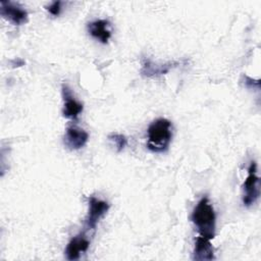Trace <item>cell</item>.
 Instances as JSON below:
<instances>
[{
    "label": "cell",
    "mask_w": 261,
    "mask_h": 261,
    "mask_svg": "<svg viewBox=\"0 0 261 261\" xmlns=\"http://www.w3.org/2000/svg\"><path fill=\"white\" fill-rule=\"evenodd\" d=\"M89 211L85 219V225L88 229H96L99 220L107 213L109 209V204L106 201L98 199L94 196L88 199Z\"/></svg>",
    "instance_id": "cell-4"
},
{
    "label": "cell",
    "mask_w": 261,
    "mask_h": 261,
    "mask_svg": "<svg viewBox=\"0 0 261 261\" xmlns=\"http://www.w3.org/2000/svg\"><path fill=\"white\" fill-rule=\"evenodd\" d=\"M61 5H62V2L61 1H53L51 2L47 7V11L53 15V16H58L60 14V11H61Z\"/></svg>",
    "instance_id": "cell-13"
},
{
    "label": "cell",
    "mask_w": 261,
    "mask_h": 261,
    "mask_svg": "<svg viewBox=\"0 0 261 261\" xmlns=\"http://www.w3.org/2000/svg\"><path fill=\"white\" fill-rule=\"evenodd\" d=\"M214 259V249L210 243V240L202 236L197 237L193 251V260L210 261Z\"/></svg>",
    "instance_id": "cell-9"
},
{
    "label": "cell",
    "mask_w": 261,
    "mask_h": 261,
    "mask_svg": "<svg viewBox=\"0 0 261 261\" xmlns=\"http://www.w3.org/2000/svg\"><path fill=\"white\" fill-rule=\"evenodd\" d=\"M87 30L89 34L99 42L106 44L111 38L109 30V21L106 19H96L88 23Z\"/></svg>",
    "instance_id": "cell-11"
},
{
    "label": "cell",
    "mask_w": 261,
    "mask_h": 261,
    "mask_svg": "<svg viewBox=\"0 0 261 261\" xmlns=\"http://www.w3.org/2000/svg\"><path fill=\"white\" fill-rule=\"evenodd\" d=\"M0 14L3 18L15 25L24 24L29 20L28 11L17 3L10 1H0Z\"/></svg>",
    "instance_id": "cell-5"
},
{
    "label": "cell",
    "mask_w": 261,
    "mask_h": 261,
    "mask_svg": "<svg viewBox=\"0 0 261 261\" xmlns=\"http://www.w3.org/2000/svg\"><path fill=\"white\" fill-rule=\"evenodd\" d=\"M108 140L111 142V144L114 146V148L117 152H121L127 144L126 137L124 135L118 134V133L109 134L108 135Z\"/></svg>",
    "instance_id": "cell-12"
},
{
    "label": "cell",
    "mask_w": 261,
    "mask_h": 261,
    "mask_svg": "<svg viewBox=\"0 0 261 261\" xmlns=\"http://www.w3.org/2000/svg\"><path fill=\"white\" fill-rule=\"evenodd\" d=\"M243 204L247 207L255 204L260 197V179L255 161H252L248 167V175L243 184Z\"/></svg>",
    "instance_id": "cell-3"
},
{
    "label": "cell",
    "mask_w": 261,
    "mask_h": 261,
    "mask_svg": "<svg viewBox=\"0 0 261 261\" xmlns=\"http://www.w3.org/2000/svg\"><path fill=\"white\" fill-rule=\"evenodd\" d=\"M62 91V97H63V109H62V115L65 118L73 119L75 120L80 113L83 111L84 106L81 102H79L74 97L70 90V88L66 84H62L61 87Z\"/></svg>",
    "instance_id": "cell-7"
},
{
    "label": "cell",
    "mask_w": 261,
    "mask_h": 261,
    "mask_svg": "<svg viewBox=\"0 0 261 261\" xmlns=\"http://www.w3.org/2000/svg\"><path fill=\"white\" fill-rule=\"evenodd\" d=\"M172 139V124L166 118L153 120L147 129V148L154 153L167 151Z\"/></svg>",
    "instance_id": "cell-2"
},
{
    "label": "cell",
    "mask_w": 261,
    "mask_h": 261,
    "mask_svg": "<svg viewBox=\"0 0 261 261\" xmlns=\"http://www.w3.org/2000/svg\"><path fill=\"white\" fill-rule=\"evenodd\" d=\"M191 220L195 224L199 236L212 240L215 237L216 215L212 204L207 197H203L194 208Z\"/></svg>",
    "instance_id": "cell-1"
},
{
    "label": "cell",
    "mask_w": 261,
    "mask_h": 261,
    "mask_svg": "<svg viewBox=\"0 0 261 261\" xmlns=\"http://www.w3.org/2000/svg\"><path fill=\"white\" fill-rule=\"evenodd\" d=\"M244 84H245V86H246L247 88H254V87L258 88V87H259V80L254 81V80H252L251 77L245 75V82H244Z\"/></svg>",
    "instance_id": "cell-14"
},
{
    "label": "cell",
    "mask_w": 261,
    "mask_h": 261,
    "mask_svg": "<svg viewBox=\"0 0 261 261\" xmlns=\"http://www.w3.org/2000/svg\"><path fill=\"white\" fill-rule=\"evenodd\" d=\"M89 140V134L77 125H68L63 136V144L69 150H79L83 148Z\"/></svg>",
    "instance_id": "cell-6"
},
{
    "label": "cell",
    "mask_w": 261,
    "mask_h": 261,
    "mask_svg": "<svg viewBox=\"0 0 261 261\" xmlns=\"http://www.w3.org/2000/svg\"><path fill=\"white\" fill-rule=\"evenodd\" d=\"M179 61H168L166 63H156L148 58L142 60L141 73L146 77H158L160 75L166 74L172 68L176 67Z\"/></svg>",
    "instance_id": "cell-8"
},
{
    "label": "cell",
    "mask_w": 261,
    "mask_h": 261,
    "mask_svg": "<svg viewBox=\"0 0 261 261\" xmlns=\"http://www.w3.org/2000/svg\"><path fill=\"white\" fill-rule=\"evenodd\" d=\"M89 246L90 242L84 234H79L71 238L64 251L66 259L70 261L79 259L81 254L89 249Z\"/></svg>",
    "instance_id": "cell-10"
}]
</instances>
